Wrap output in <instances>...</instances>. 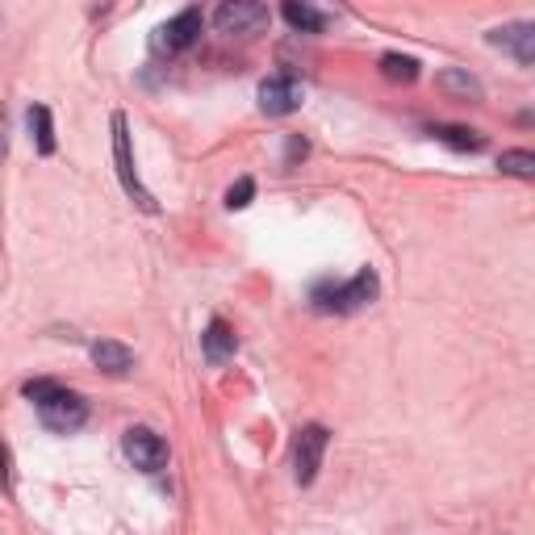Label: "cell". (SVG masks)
<instances>
[{"mask_svg":"<svg viewBox=\"0 0 535 535\" xmlns=\"http://www.w3.org/2000/svg\"><path fill=\"white\" fill-rule=\"evenodd\" d=\"M498 168H502V176H515V180H535V155H531V151H502Z\"/></svg>","mask_w":535,"mask_h":535,"instance_id":"e0dca14e","label":"cell"},{"mask_svg":"<svg viewBox=\"0 0 535 535\" xmlns=\"http://www.w3.org/2000/svg\"><path fill=\"white\" fill-rule=\"evenodd\" d=\"M0 485L9 490V452H5V444H0Z\"/></svg>","mask_w":535,"mask_h":535,"instance_id":"44dd1931","label":"cell"},{"mask_svg":"<svg viewBox=\"0 0 535 535\" xmlns=\"http://www.w3.org/2000/svg\"><path fill=\"white\" fill-rule=\"evenodd\" d=\"M485 38H490V46H498V51H506L519 67L535 63V21H510V26H498Z\"/></svg>","mask_w":535,"mask_h":535,"instance_id":"9c48e42d","label":"cell"},{"mask_svg":"<svg viewBox=\"0 0 535 535\" xmlns=\"http://www.w3.org/2000/svg\"><path fill=\"white\" fill-rule=\"evenodd\" d=\"M301 105H306V88H301L297 76L281 72V76H268L260 84V109L268 113V118H289V113H297Z\"/></svg>","mask_w":535,"mask_h":535,"instance_id":"ba28073f","label":"cell"},{"mask_svg":"<svg viewBox=\"0 0 535 535\" xmlns=\"http://www.w3.org/2000/svg\"><path fill=\"white\" fill-rule=\"evenodd\" d=\"M331 444V431L322 423H306L297 431V444H293V477L297 485H314L318 469H322V456H327Z\"/></svg>","mask_w":535,"mask_h":535,"instance_id":"5b68a950","label":"cell"},{"mask_svg":"<svg viewBox=\"0 0 535 535\" xmlns=\"http://www.w3.org/2000/svg\"><path fill=\"white\" fill-rule=\"evenodd\" d=\"M381 293V276L372 272V268H360L352 281H318L310 289V301H314V310L322 314H360L364 306H372Z\"/></svg>","mask_w":535,"mask_h":535,"instance_id":"7a4b0ae2","label":"cell"},{"mask_svg":"<svg viewBox=\"0 0 535 535\" xmlns=\"http://www.w3.org/2000/svg\"><path fill=\"white\" fill-rule=\"evenodd\" d=\"M88 356H92V364L105 372V377H126V372L134 368V352L126 343H118V339H97L88 347Z\"/></svg>","mask_w":535,"mask_h":535,"instance_id":"8fae6325","label":"cell"},{"mask_svg":"<svg viewBox=\"0 0 535 535\" xmlns=\"http://www.w3.org/2000/svg\"><path fill=\"white\" fill-rule=\"evenodd\" d=\"M26 122H30V138L38 155H55V122H51V109L46 105H30L26 109Z\"/></svg>","mask_w":535,"mask_h":535,"instance_id":"5bb4252c","label":"cell"},{"mask_svg":"<svg viewBox=\"0 0 535 535\" xmlns=\"http://www.w3.org/2000/svg\"><path fill=\"white\" fill-rule=\"evenodd\" d=\"M381 76L385 80H402V84H414L418 80V59L410 55H381Z\"/></svg>","mask_w":535,"mask_h":535,"instance_id":"2e32d148","label":"cell"},{"mask_svg":"<svg viewBox=\"0 0 535 535\" xmlns=\"http://www.w3.org/2000/svg\"><path fill=\"white\" fill-rule=\"evenodd\" d=\"M251 197H255V180H251V176H243L239 184H230V193H226V209H247V205H251Z\"/></svg>","mask_w":535,"mask_h":535,"instance_id":"ac0fdd59","label":"cell"},{"mask_svg":"<svg viewBox=\"0 0 535 535\" xmlns=\"http://www.w3.org/2000/svg\"><path fill=\"white\" fill-rule=\"evenodd\" d=\"M435 143H444V147H452V151H481L485 147V134H477V130H469V126H448V122H435L431 130H427Z\"/></svg>","mask_w":535,"mask_h":535,"instance_id":"7c38bea8","label":"cell"},{"mask_svg":"<svg viewBox=\"0 0 535 535\" xmlns=\"http://www.w3.org/2000/svg\"><path fill=\"white\" fill-rule=\"evenodd\" d=\"M306 151H310V143L301 134H289V151H285V164H297V159H306Z\"/></svg>","mask_w":535,"mask_h":535,"instance_id":"d6986e66","label":"cell"},{"mask_svg":"<svg viewBox=\"0 0 535 535\" xmlns=\"http://www.w3.org/2000/svg\"><path fill=\"white\" fill-rule=\"evenodd\" d=\"M439 88L456 92V97H464V101H481V97H485L481 80H477V76H469L464 67H444V72H439Z\"/></svg>","mask_w":535,"mask_h":535,"instance_id":"9a60e30c","label":"cell"},{"mask_svg":"<svg viewBox=\"0 0 535 535\" xmlns=\"http://www.w3.org/2000/svg\"><path fill=\"white\" fill-rule=\"evenodd\" d=\"M9 155V113H5V105H0V159Z\"/></svg>","mask_w":535,"mask_h":535,"instance_id":"ffe728a7","label":"cell"},{"mask_svg":"<svg viewBox=\"0 0 535 535\" xmlns=\"http://www.w3.org/2000/svg\"><path fill=\"white\" fill-rule=\"evenodd\" d=\"M201 26H205V13L197 9V5H189V9H180L176 17H168L164 26L155 30V51L159 55H184L189 46L201 38Z\"/></svg>","mask_w":535,"mask_h":535,"instance_id":"8992f818","label":"cell"},{"mask_svg":"<svg viewBox=\"0 0 535 535\" xmlns=\"http://www.w3.org/2000/svg\"><path fill=\"white\" fill-rule=\"evenodd\" d=\"M122 452H126V460L134 464L138 473H151L155 477V473L168 469V444L151 427H130L122 435Z\"/></svg>","mask_w":535,"mask_h":535,"instance_id":"52a82bcc","label":"cell"},{"mask_svg":"<svg viewBox=\"0 0 535 535\" xmlns=\"http://www.w3.org/2000/svg\"><path fill=\"white\" fill-rule=\"evenodd\" d=\"M21 393H26V398L38 406L42 427H51V431H59V435H72V431H80V427L88 423V402L80 398L76 389H63V385H55V381L38 377V381H26V385H21Z\"/></svg>","mask_w":535,"mask_h":535,"instance_id":"6da1fadb","label":"cell"},{"mask_svg":"<svg viewBox=\"0 0 535 535\" xmlns=\"http://www.w3.org/2000/svg\"><path fill=\"white\" fill-rule=\"evenodd\" d=\"M235 352H239L235 327H230L226 318H209V327L201 331V356H205L209 364H226Z\"/></svg>","mask_w":535,"mask_h":535,"instance_id":"30bf717a","label":"cell"},{"mask_svg":"<svg viewBox=\"0 0 535 535\" xmlns=\"http://www.w3.org/2000/svg\"><path fill=\"white\" fill-rule=\"evenodd\" d=\"M268 21H272V13H268V5H260V0H226V5H218V13H214L218 34H230V38L264 34Z\"/></svg>","mask_w":535,"mask_h":535,"instance_id":"277c9868","label":"cell"},{"mask_svg":"<svg viewBox=\"0 0 535 535\" xmlns=\"http://www.w3.org/2000/svg\"><path fill=\"white\" fill-rule=\"evenodd\" d=\"M281 17L289 21L293 30H301V34H322V30L331 26V13H322V9L306 5V0H301V5H297V0H289V5L281 9Z\"/></svg>","mask_w":535,"mask_h":535,"instance_id":"4fadbf2b","label":"cell"},{"mask_svg":"<svg viewBox=\"0 0 535 535\" xmlns=\"http://www.w3.org/2000/svg\"><path fill=\"white\" fill-rule=\"evenodd\" d=\"M113 126V168H118V180H122V189L126 197L143 209V214H155V197L143 189V180H138V168H134V151H130V122H126V113H113L109 118Z\"/></svg>","mask_w":535,"mask_h":535,"instance_id":"3957f363","label":"cell"}]
</instances>
